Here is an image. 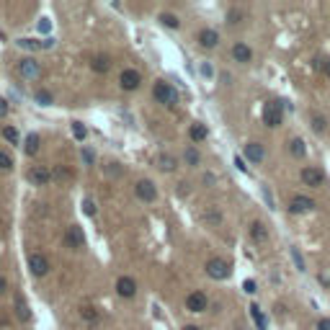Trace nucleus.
<instances>
[{"instance_id":"1","label":"nucleus","mask_w":330,"mask_h":330,"mask_svg":"<svg viewBox=\"0 0 330 330\" xmlns=\"http://www.w3.org/2000/svg\"><path fill=\"white\" fill-rule=\"evenodd\" d=\"M152 96H155V101L158 103H163V106H176L178 103V90L173 88V82H168V80H158L152 85Z\"/></svg>"},{"instance_id":"2","label":"nucleus","mask_w":330,"mask_h":330,"mask_svg":"<svg viewBox=\"0 0 330 330\" xmlns=\"http://www.w3.org/2000/svg\"><path fill=\"white\" fill-rule=\"evenodd\" d=\"M281 122H284V106L279 101H268L263 106V124L268 129H276V126H281Z\"/></svg>"},{"instance_id":"3","label":"nucleus","mask_w":330,"mask_h":330,"mask_svg":"<svg viewBox=\"0 0 330 330\" xmlns=\"http://www.w3.org/2000/svg\"><path fill=\"white\" fill-rule=\"evenodd\" d=\"M62 245L70 248V250H82L85 248V232H82L80 225H70L65 235H62Z\"/></svg>"},{"instance_id":"4","label":"nucleus","mask_w":330,"mask_h":330,"mask_svg":"<svg viewBox=\"0 0 330 330\" xmlns=\"http://www.w3.org/2000/svg\"><path fill=\"white\" fill-rule=\"evenodd\" d=\"M299 178H302V183L305 186H309V188H320L325 183V173L317 168V165H305V168L299 170Z\"/></svg>"},{"instance_id":"5","label":"nucleus","mask_w":330,"mask_h":330,"mask_svg":"<svg viewBox=\"0 0 330 330\" xmlns=\"http://www.w3.org/2000/svg\"><path fill=\"white\" fill-rule=\"evenodd\" d=\"M204 268H206V273H209V276H212V279H217V281H225V279L232 273L230 263H227L225 258H209Z\"/></svg>"},{"instance_id":"6","label":"nucleus","mask_w":330,"mask_h":330,"mask_svg":"<svg viewBox=\"0 0 330 330\" xmlns=\"http://www.w3.org/2000/svg\"><path fill=\"white\" fill-rule=\"evenodd\" d=\"M16 70H18V75H21L23 80H39V78H41V65H39V62H36L34 57L21 60Z\"/></svg>"},{"instance_id":"7","label":"nucleus","mask_w":330,"mask_h":330,"mask_svg":"<svg viewBox=\"0 0 330 330\" xmlns=\"http://www.w3.org/2000/svg\"><path fill=\"white\" fill-rule=\"evenodd\" d=\"M134 194H137V199H142V201H147V204H152V201L158 199V188H155V183H152L150 178H142V181L134 183Z\"/></svg>"},{"instance_id":"8","label":"nucleus","mask_w":330,"mask_h":330,"mask_svg":"<svg viewBox=\"0 0 330 330\" xmlns=\"http://www.w3.org/2000/svg\"><path fill=\"white\" fill-rule=\"evenodd\" d=\"M317 209V201L309 199V196H294L289 201V212L291 214H307V212H315Z\"/></svg>"},{"instance_id":"9","label":"nucleus","mask_w":330,"mask_h":330,"mask_svg":"<svg viewBox=\"0 0 330 330\" xmlns=\"http://www.w3.org/2000/svg\"><path fill=\"white\" fill-rule=\"evenodd\" d=\"M29 268H31V273L34 276H47L49 273V258L47 255H41V253H31L29 255Z\"/></svg>"},{"instance_id":"10","label":"nucleus","mask_w":330,"mask_h":330,"mask_svg":"<svg viewBox=\"0 0 330 330\" xmlns=\"http://www.w3.org/2000/svg\"><path fill=\"white\" fill-rule=\"evenodd\" d=\"M209 307V299L204 291H191V294L186 297V309L188 312H206Z\"/></svg>"},{"instance_id":"11","label":"nucleus","mask_w":330,"mask_h":330,"mask_svg":"<svg viewBox=\"0 0 330 330\" xmlns=\"http://www.w3.org/2000/svg\"><path fill=\"white\" fill-rule=\"evenodd\" d=\"M140 82H142V75H140V70H132V67H126L122 75H119V85H122L124 90H137L140 88Z\"/></svg>"},{"instance_id":"12","label":"nucleus","mask_w":330,"mask_h":330,"mask_svg":"<svg viewBox=\"0 0 330 330\" xmlns=\"http://www.w3.org/2000/svg\"><path fill=\"white\" fill-rule=\"evenodd\" d=\"M52 170L44 168V165H34V168L29 170V181L34 183V186H47V183L52 181Z\"/></svg>"},{"instance_id":"13","label":"nucleus","mask_w":330,"mask_h":330,"mask_svg":"<svg viewBox=\"0 0 330 330\" xmlns=\"http://www.w3.org/2000/svg\"><path fill=\"white\" fill-rule=\"evenodd\" d=\"M116 294L124 297V299H132L137 294V281L132 276H122V279L116 281Z\"/></svg>"},{"instance_id":"14","label":"nucleus","mask_w":330,"mask_h":330,"mask_svg":"<svg viewBox=\"0 0 330 330\" xmlns=\"http://www.w3.org/2000/svg\"><path fill=\"white\" fill-rule=\"evenodd\" d=\"M232 60L240 62V65H248V62H253V49L248 47L245 41H235L232 44Z\"/></svg>"},{"instance_id":"15","label":"nucleus","mask_w":330,"mask_h":330,"mask_svg":"<svg viewBox=\"0 0 330 330\" xmlns=\"http://www.w3.org/2000/svg\"><path fill=\"white\" fill-rule=\"evenodd\" d=\"M243 152H245V158L250 160L253 165L263 163V158H266V150H263V144H261V142H248Z\"/></svg>"},{"instance_id":"16","label":"nucleus","mask_w":330,"mask_h":330,"mask_svg":"<svg viewBox=\"0 0 330 330\" xmlns=\"http://www.w3.org/2000/svg\"><path fill=\"white\" fill-rule=\"evenodd\" d=\"M196 39H199V44H201L204 49H214L217 44H219V34H217L214 29H201Z\"/></svg>"},{"instance_id":"17","label":"nucleus","mask_w":330,"mask_h":330,"mask_svg":"<svg viewBox=\"0 0 330 330\" xmlns=\"http://www.w3.org/2000/svg\"><path fill=\"white\" fill-rule=\"evenodd\" d=\"M250 240L253 243H266L268 240V227H266L261 219H255V222L250 225Z\"/></svg>"},{"instance_id":"18","label":"nucleus","mask_w":330,"mask_h":330,"mask_svg":"<svg viewBox=\"0 0 330 330\" xmlns=\"http://www.w3.org/2000/svg\"><path fill=\"white\" fill-rule=\"evenodd\" d=\"M16 317L21 320V323H29V320H31L29 305H26V299H23L21 294H16Z\"/></svg>"},{"instance_id":"19","label":"nucleus","mask_w":330,"mask_h":330,"mask_svg":"<svg viewBox=\"0 0 330 330\" xmlns=\"http://www.w3.org/2000/svg\"><path fill=\"white\" fill-rule=\"evenodd\" d=\"M39 147H41V137L36 134V132H31L29 137H26V142H23L26 155H36V152H39Z\"/></svg>"},{"instance_id":"20","label":"nucleus","mask_w":330,"mask_h":330,"mask_svg":"<svg viewBox=\"0 0 330 330\" xmlns=\"http://www.w3.org/2000/svg\"><path fill=\"white\" fill-rule=\"evenodd\" d=\"M90 67H93L96 72H108L111 70V60H108L106 54H96V57L90 60Z\"/></svg>"},{"instance_id":"21","label":"nucleus","mask_w":330,"mask_h":330,"mask_svg":"<svg viewBox=\"0 0 330 330\" xmlns=\"http://www.w3.org/2000/svg\"><path fill=\"white\" fill-rule=\"evenodd\" d=\"M158 168L163 170V173H173L178 168V163H176V158H173V155H160L158 158Z\"/></svg>"},{"instance_id":"22","label":"nucleus","mask_w":330,"mask_h":330,"mask_svg":"<svg viewBox=\"0 0 330 330\" xmlns=\"http://www.w3.org/2000/svg\"><path fill=\"white\" fill-rule=\"evenodd\" d=\"M188 137H191V142H204L206 140V126L204 124H191V129H188Z\"/></svg>"},{"instance_id":"23","label":"nucleus","mask_w":330,"mask_h":330,"mask_svg":"<svg viewBox=\"0 0 330 330\" xmlns=\"http://www.w3.org/2000/svg\"><path fill=\"white\" fill-rule=\"evenodd\" d=\"M289 150H291V155L299 160V158H305L307 155V147H305V140H299V137H294V140L289 142Z\"/></svg>"},{"instance_id":"24","label":"nucleus","mask_w":330,"mask_h":330,"mask_svg":"<svg viewBox=\"0 0 330 330\" xmlns=\"http://www.w3.org/2000/svg\"><path fill=\"white\" fill-rule=\"evenodd\" d=\"M250 317H253V323L258 325V330H266V328H268V323H266V315L261 312L258 305H250Z\"/></svg>"},{"instance_id":"25","label":"nucleus","mask_w":330,"mask_h":330,"mask_svg":"<svg viewBox=\"0 0 330 330\" xmlns=\"http://www.w3.org/2000/svg\"><path fill=\"white\" fill-rule=\"evenodd\" d=\"M80 317L85 320V323H96V320H98V309L85 305V307H80Z\"/></svg>"},{"instance_id":"26","label":"nucleus","mask_w":330,"mask_h":330,"mask_svg":"<svg viewBox=\"0 0 330 330\" xmlns=\"http://www.w3.org/2000/svg\"><path fill=\"white\" fill-rule=\"evenodd\" d=\"M183 158H186V163H188V165H194V168L201 163V155H199V150H196V147H186Z\"/></svg>"},{"instance_id":"27","label":"nucleus","mask_w":330,"mask_h":330,"mask_svg":"<svg viewBox=\"0 0 330 330\" xmlns=\"http://www.w3.org/2000/svg\"><path fill=\"white\" fill-rule=\"evenodd\" d=\"M160 23L168 26V29H178V26H181L178 16H173V13H160Z\"/></svg>"},{"instance_id":"28","label":"nucleus","mask_w":330,"mask_h":330,"mask_svg":"<svg viewBox=\"0 0 330 330\" xmlns=\"http://www.w3.org/2000/svg\"><path fill=\"white\" fill-rule=\"evenodd\" d=\"M309 122H312V129H315L317 134H323V132L328 129L325 119H323V116H317V114H312V119H309Z\"/></svg>"},{"instance_id":"29","label":"nucleus","mask_w":330,"mask_h":330,"mask_svg":"<svg viewBox=\"0 0 330 330\" xmlns=\"http://www.w3.org/2000/svg\"><path fill=\"white\" fill-rule=\"evenodd\" d=\"M0 170H13V158L5 150H0Z\"/></svg>"},{"instance_id":"30","label":"nucleus","mask_w":330,"mask_h":330,"mask_svg":"<svg viewBox=\"0 0 330 330\" xmlns=\"http://www.w3.org/2000/svg\"><path fill=\"white\" fill-rule=\"evenodd\" d=\"M291 261H294V266H297V271H305V258H302V255H299V250H297V248H291Z\"/></svg>"},{"instance_id":"31","label":"nucleus","mask_w":330,"mask_h":330,"mask_svg":"<svg viewBox=\"0 0 330 330\" xmlns=\"http://www.w3.org/2000/svg\"><path fill=\"white\" fill-rule=\"evenodd\" d=\"M36 101H39L41 106H49L52 103V93L49 90H36Z\"/></svg>"},{"instance_id":"32","label":"nucleus","mask_w":330,"mask_h":330,"mask_svg":"<svg viewBox=\"0 0 330 330\" xmlns=\"http://www.w3.org/2000/svg\"><path fill=\"white\" fill-rule=\"evenodd\" d=\"M3 137L8 142H13V144H18V132L13 129V126H3Z\"/></svg>"},{"instance_id":"33","label":"nucleus","mask_w":330,"mask_h":330,"mask_svg":"<svg viewBox=\"0 0 330 330\" xmlns=\"http://www.w3.org/2000/svg\"><path fill=\"white\" fill-rule=\"evenodd\" d=\"M72 134L78 137V140H85V134H88V129L82 126L80 122H72Z\"/></svg>"},{"instance_id":"34","label":"nucleus","mask_w":330,"mask_h":330,"mask_svg":"<svg viewBox=\"0 0 330 330\" xmlns=\"http://www.w3.org/2000/svg\"><path fill=\"white\" fill-rule=\"evenodd\" d=\"M82 212H85L88 217H96V204H93V199H85V201H82Z\"/></svg>"},{"instance_id":"35","label":"nucleus","mask_w":330,"mask_h":330,"mask_svg":"<svg viewBox=\"0 0 330 330\" xmlns=\"http://www.w3.org/2000/svg\"><path fill=\"white\" fill-rule=\"evenodd\" d=\"M18 44H21L23 49H39L41 47V41H34V39H21Z\"/></svg>"},{"instance_id":"36","label":"nucleus","mask_w":330,"mask_h":330,"mask_svg":"<svg viewBox=\"0 0 330 330\" xmlns=\"http://www.w3.org/2000/svg\"><path fill=\"white\" fill-rule=\"evenodd\" d=\"M204 219H206V222H214V225L222 222V217H219V212H214V209H212V212H204Z\"/></svg>"},{"instance_id":"37","label":"nucleus","mask_w":330,"mask_h":330,"mask_svg":"<svg viewBox=\"0 0 330 330\" xmlns=\"http://www.w3.org/2000/svg\"><path fill=\"white\" fill-rule=\"evenodd\" d=\"M243 289L248 291V294H255V281H253V279H248V281L243 284Z\"/></svg>"},{"instance_id":"38","label":"nucleus","mask_w":330,"mask_h":330,"mask_svg":"<svg viewBox=\"0 0 330 330\" xmlns=\"http://www.w3.org/2000/svg\"><path fill=\"white\" fill-rule=\"evenodd\" d=\"M227 18H230V23H240V11H230V13H227Z\"/></svg>"},{"instance_id":"39","label":"nucleus","mask_w":330,"mask_h":330,"mask_svg":"<svg viewBox=\"0 0 330 330\" xmlns=\"http://www.w3.org/2000/svg\"><path fill=\"white\" fill-rule=\"evenodd\" d=\"M317 330H330V317H323V320H317Z\"/></svg>"},{"instance_id":"40","label":"nucleus","mask_w":330,"mask_h":330,"mask_svg":"<svg viewBox=\"0 0 330 330\" xmlns=\"http://www.w3.org/2000/svg\"><path fill=\"white\" fill-rule=\"evenodd\" d=\"M320 70H323V72H325V78H330V57H328V60H323V62H320Z\"/></svg>"},{"instance_id":"41","label":"nucleus","mask_w":330,"mask_h":330,"mask_svg":"<svg viewBox=\"0 0 330 330\" xmlns=\"http://www.w3.org/2000/svg\"><path fill=\"white\" fill-rule=\"evenodd\" d=\"M82 160H85V165H93V152H90V150H82Z\"/></svg>"},{"instance_id":"42","label":"nucleus","mask_w":330,"mask_h":330,"mask_svg":"<svg viewBox=\"0 0 330 330\" xmlns=\"http://www.w3.org/2000/svg\"><path fill=\"white\" fill-rule=\"evenodd\" d=\"M8 114V101L5 98H0V119H3Z\"/></svg>"},{"instance_id":"43","label":"nucleus","mask_w":330,"mask_h":330,"mask_svg":"<svg viewBox=\"0 0 330 330\" xmlns=\"http://www.w3.org/2000/svg\"><path fill=\"white\" fill-rule=\"evenodd\" d=\"M39 31L49 34V21H47V18H41V21H39Z\"/></svg>"},{"instance_id":"44","label":"nucleus","mask_w":330,"mask_h":330,"mask_svg":"<svg viewBox=\"0 0 330 330\" xmlns=\"http://www.w3.org/2000/svg\"><path fill=\"white\" fill-rule=\"evenodd\" d=\"M5 291H8V279L0 276V294H5Z\"/></svg>"},{"instance_id":"45","label":"nucleus","mask_w":330,"mask_h":330,"mask_svg":"<svg viewBox=\"0 0 330 330\" xmlns=\"http://www.w3.org/2000/svg\"><path fill=\"white\" fill-rule=\"evenodd\" d=\"M181 330H201V328H199V325H183Z\"/></svg>"}]
</instances>
